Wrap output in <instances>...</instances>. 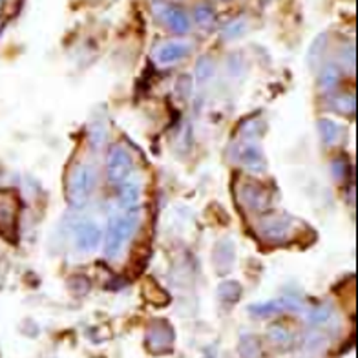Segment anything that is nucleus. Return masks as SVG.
Segmentation results:
<instances>
[{
    "instance_id": "nucleus-14",
    "label": "nucleus",
    "mask_w": 358,
    "mask_h": 358,
    "mask_svg": "<svg viewBox=\"0 0 358 358\" xmlns=\"http://www.w3.org/2000/svg\"><path fill=\"white\" fill-rule=\"evenodd\" d=\"M340 77H342V70H340L338 64L329 62V64H325L324 70L320 71L318 86H320L322 92H331V90H335L336 86H338Z\"/></svg>"
},
{
    "instance_id": "nucleus-18",
    "label": "nucleus",
    "mask_w": 358,
    "mask_h": 358,
    "mask_svg": "<svg viewBox=\"0 0 358 358\" xmlns=\"http://www.w3.org/2000/svg\"><path fill=\"white\" fill-rule=\"evenodd\" d=\"M268 338L273 340V344L280 345V348H289L292 344V333L283 325H273L268 329Z\"/></svg>"
},
{
    "instance_id": "nucleus-19",
    "label": "nucleus",
    "mask_w": 358,
    "mask_h": 358,
    "mask_svg": "<svg viewBox=\"0 0 358 358\" xmlns=\"http://www.w3.org/2000/svg\"><path fill=\"white\" fill-rule=\"evenodd\" d=\"M240 355L241 358L262 357V348H259L258 338H255V336H243V338L240 340Z\"/></svg>"
},
{
    "instance_id": "nucleus-13",
    "label": "nucleus",
    "mask_w": 358,
    "mask_h": 358,
    "mask_svg": "<svg viewBox=\"0 0 358 358\" xmlns=\"http://www.w3.org/2000/svg\"><path fill=\"white\" fill-rule=\"evenodd\" d=\"M234 243L231 240H220L214 247V265L220 273H227V271H231L232 264H234Z\"/></svg>"
},
{
    "instance_id": "nucleus-8",
    "label": "nucleus",
    "mask_w": 358,
    "mask_h": 358,
    "mask_svg": "<svg viewBox=\"0 0 358 358\" xmlns=\"http://www.w3.org/2000/svg\"><path fill=\"white\" fill-rule=\"evenodd\" d=\"M174 342V333L169 327V324H156L152 325L146 333V344L152 353H165L172 348Z\"/></svg>"
},
{
    "instance_id": "nucleus-17",
    "label": "nucleus",
    "mask_w": 358,
    "mask_h": 358,
    "mask_svg": "<svg viewBox=\"0 0 358 358\" xmlns=\"http://www.w3.org/2000/svg\"><path fill=\"white\" fill-rule=\"evenodd\" d=\"M217 294L225 303H236L241 296V285L234 280H227L217 287Z\"/></svg>"
},
{
    "instance_id": "nucleus-9",
    "label": "nucleus",
    "mask_w": 358,
    "mask_h": 358,
    "mask_svg": "<svg viewBox=\"0 0 358 358\" xmlns=\"http://www.w3.org/2000/svg\"><path fill=\"white\" fill-rule=\"evenodd\" d=\"M241 203L245 205L249 210H255V213H262L265 210L268 203V194L267 190L258 183H245L240 190Z\"/></svg>"
},
{
    "instance_id": "nucleus-23",
    "label": "nucleus",
    "mask_w": 358,
    "mask_h": 358,
    "mask_svg": "<svg viewBox=\"0 0 358 358\" xmlns=\"http://www.w3.org/2000/svg\"><path fill=\"white\" fill-rule=\"evenodd\" d=\"M335 106L338 112L342 113H353L355 108H357V103H355L353 95H340L338 99L335 101Z\"/></svg>"
},
{
    "instance_id": "nucleus-22",
    "label": "nucleus",
    "mask_w": 358,
    "mask_h": 358,
    "mask_svg": "<svg viewBox=\"0 0 358 358\" xmlns=\"http://www.w3.org/2000/svg\"><path fill=\"white\" fill-rule=\"evenodd\" d=\"M106 134H108L106 127H104L101 121H97V123L92 124V130H90V139H92V143H94L95 146H101L104 143V139H106Z\"/></svg>"
},
{
    "instance_id": "nucleus-4",
    "label": "nucleus",
    "mask_w": 358,
    "mask_h": 358,
    "mask_svg": "<svg viewBox=\"0 0 358 358\" xmlns=\"http://www.w3.org/2000/svg\"><path fill=\"white\" fill-rule=\"evenodd\" d=\"M154 13L161 19V22L165 24L166 28L172 29L174 34L185 35L190 31V19L189 15L185 13L179 6L170 4V2H163V0H157L152 6Z\"/></svg>"
},
{
    "instance_id": "nucleus-6",
    "label": "nucleus",
    "mask_w": 358,
    "mask_h": 358,
    "mask_svg": "<svg viewBox=\"0 0 358 358\" xmlns=\"http://www.w3.org/2000/svg\"><path fill=\"white\" fill-rule=\"evenodd\" d=\"M292 220L283 214H268L259 222V236L268 243H282L292 234Z\"/></svg>"
},
{
    "instance_id": "nucleus-24",
    "label": "nucleus",
    "mask_w": 358,
    "mask_h": 358,
    "mask_svg": "<svg viewBox=\"0 0 358 358\" xmlns=\"http://www.w3.org/2000/svg\"><path fill=\"white\" fill-rule=\"evenodd\" d=\"M243 31H245V20H234V22L227 24V28L223 29V37L236 38L240 37Z\"/></svg>"
},
{
    "instance_id": "nucleus-25",
    "label": "nucleus",
    "mask_w": 358,
    "mask_h": 358,
    "mask_svg": "<svg viewBox=\"0 0 358 358\" xmlns=\"http://www.w3.org/2000/svg\"><path fill=\"white\" fill-rule=\"evenodd\" d=\"M331 315H333V311H331L329 307H316V309L309 313V322H313V324H324V322L329 320Z\"/></svg>"
},
{
    "instance_id": "nucleus-5",
    "label": "nucleus",
    "mask_w": 358,
    "mask_h": 358,
    "mask_svg": "<svg viewBox=\"0 0 358 358\" xmlns=\"http://www.w3.org/2000/svg\"><path fill=\"white\" fill-rule=\"evenodd\" d=\"M134 170V159L130 152L124 146L117 145L110 150L108 161H106V174L113 185H121L128 181Z\"/></svg>"
},
{
    "instance_id": "nucleus-20",
    "label": "nucleus",
    "mask_w": 358,
    "mask_h": 358,
    "mask_svg": "<svg viewBox=\"0 0 358 358\" xmlns=\"http://www.w3.org/2000/svg\"><path fill=\"white\" fill-rule=\"evenodd\" d=\"M194 19L196 22L201 26V28H210L216 22V13L208 4H199L196 10H194Z\"/></svg>"
},
{
    "instance_id": "nucleus-7",
    "label": "nucleus",
    "mask_w": 358,
    "mask_h": 358,
    "mask_svg": "<svg viewBox=\"0 0 358 358\" xmlns=\"http://www.w3.org/2000/svg\"><path fill=\"white\" fill-rule=\"evenodd\" d=\"M190 44L185 41H170V43L161 44L156 52V61L161 66H172L185 57H189Z\"/></svg>"
},
{
    "instance_id": "nucleus-11",
    "label": "nucleus",
    "mask_w": 358,
    "mask_h": 358,
    "mask_svg": "<svg viewBox=\"0 0 358 358\" xmlns=\"http://www.w3.org/2000/svg\"><path fill=\"white\" fill-rule=\"evenodd\" d=\"M103 241V232L95 223H83L77 227L76 231V245L77 249L85 250V252H92L101 245Z\"/></svg>"
},
{
    "instance_id": "nucleus-15",
    "label": "nucleus",
    "mask_w": 358,
    "mask_h": 358,
    "mask_svg": "<svg viewBox=\"0 0 358 358\" xmlns=\"http://www.w3.org/2000/svg\"><path fill=\"white\" fill-rule=\"evenodd\" d=\"M139 198H141V189H139V185L132 183V181H124V183H121V194H119L121 205L128 207V210H136V205L139 203Z\"/></svg>"
},
{
    "instance_id": "nucleus-3",
    "label": "nucleus",
    "mask_w": 358,
    "mask_h": 358,
    "mask_svg": "<svg viewBox=\"0 0 358 358\" xmlns=\"http://www.w3.org/2000/svg\"><path fill=\"white\" fill-rule=\"evenodd\" d=\"M20 214V199L13 190H0V234L13 238Z\"/></svg>"
},
{
    "instance_id": "nucleus-16",
    "label": "nucleus",
    "mask_w": 358,
    "mask_h": 358,
    "mask_svg": "<svg viewBox=\"0 0 358 358\" xmlns=\"http://www.w3.org/2000/svg\"><path fill=\"white\" fill-rule=\"evenodd\" d=\"M318 132H320L322 141H324L325 145H335L340 139L342 128H340L338 123L331 121V119H320V123H318Z\"/></svg>"
},
{
    "instance_id": "nucleus-10",
    "label": "nucleus",
    "mask_w": 358,
    "mask_h": 358,
    "mask_svg": "<svg viewBox=\"0 0 358 358\" xmlns=\"http://www.w3.org/2000/svg\"><path fill=\"white\" fill-rule=\"evenodd\" d=\"M298 307H300V303L291 300V298H276V300H271V302L250 306L249 311L250 315L258 316V318H267V316L280 315V313L296 311Z\"/></svg>"
},
{
    "instance_id": "nucleus-2",
    "label": "nucleus",
    "mask_w": 358,
    "mask_h": 358,
    "mask_svg": "<svg viewBox=\"0 0 358 358\" xmlns=\"http://www.w3.org/2000/svg\"><path fill=\"white\" fill-rule=\"evenodd\" d=\"M137 229V214L130 210L127 216L113 220L106 232V243H104V255L108 258H115L121 252L123 245L134 236Z\"/></svg>"
},
{
    "instance_id": "nucleus-12",
    "label": "nucleus",
    "mask_w": 358,
    "mask_h": 358,
    "mask_svg": "<svg viewBox=\"0 0 358 358\" xmlns=\"http://www.w3.org/2000/svg\"><path fill=\"white\" fill-rule=\"evenodd\" d=\"M238 157H240L241 165L249 169L250 172H264L265 170V156L264 152L259 150V146L255 145L252 141L243 143L240 146V150H238Z\"/></svg>"
},
{
    "instance_id": "nucleus-21",
    "label": "nucleus",
    "mask_w": 358,
    "mask_h": 358,
    "mask_svg": "<svg viewBox=\"0 0 358 358\" xmlns=\"http://www.w3.org/2000/svg\"><path fill=\"white\" fill-rule=\"evenodd\" d=\"M213 73H214L213 61H210V59H207V57L199 59V62L196 64V80H198L199 85L207 83V80L213 77Z\"/></svg>"
},
{
    "instance_id": "nucleus-1",
    "label": "nucleus",
    "mask_w": 358,
    "mask_h": 358,
    "mask_svg": "<svg viewBox=\"0 0 358 358\" xmlns=\"http://www.w3.org/2000/svg\"><path fill=\"white\" fill-rule=\"evenodd\" d=\"M95 170L90 163H79L70 170L66 183V198L71 207H83L95 189Z\"/></svg>"
}]
</instances>
